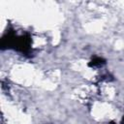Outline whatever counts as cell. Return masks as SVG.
<instances>
[{"label":"cell","mask_w":124,"mask_h":124,"mask_svg":"<svg viewBox=\"0 0 124 124\" xmlns=\"http://www.w3.org/2000/svg\"><path fill=\"white\" fill-rule=\"evenodd\" d=\"M121 124H124V117H123V119H122V122H121Z\"/></svg>","instance_id":"1"}]
</instances>
